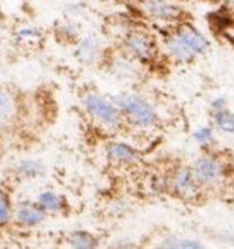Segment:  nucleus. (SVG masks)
I'll return each mask as SVG.
<instances>
[{
    "instance_id": "obj_15",
    "label": "nucleus",
    "mask_w": 234,
    "mask_h": 249,
    "mask_svg": "<svg viewBox=\"0 0 234 249\" xmlns=\"http://www.w3.org/2000/svg\"><path fill=\"white\" fill-rule=\"evenodd\" d=\"M217 125L227 133H234V115L227 109H220L216 114Z\"/></svg>"
},
{
    "instance_id": "obj_5",
    "label": "nucleus",
    "mask_w": 234,
    "mask_h": 249,
    "mask_svg": "<svg viewBox=\"0 0 234 249\" xmlns=\"http://www.w3.org/2000/svg\"><path fill=\"white\" fill-rule=\"evenodd\" d=\"M175 35L178 36L194 52V55H200L202 52H205L208 48V40L201 35L196 28H193L188 23L180 25Z\"/></svg>"
},
{
    "instance_id": "obj_9",
    "label": "nucleus",
    "mask_w": 234,
    "mask_h": 249,
    "mask_svg": "<svg viewBox=\"0 0 234 249\" xmlns=\"http://www.w3.org/2000/svg\"><path fill=\"white\" fill-rule=\"evenodd\" d=\"M167 49L169 51V53L178 61H190L196 56L194 52L175 34L167 37Z\"/></svg>"
},
{
    "instance_id": "obj_3",
    "label": "nucleus",
    "mask_w": 234,
    "mask_h": 249,
    "mask_svg": "<svg viewBox=\"0 0 234 249\" xmlns=\"http://www.w3.org/2000/svg\"><path fill=\"white\" fill-rule=\"evenodd\" d=\"M125 52L135 59H151L155 52L152 36L144 31H131L124 37Z\"/></svg>"
},
{
    "instance_id": "obj_14",
    "label": "nucleus",
    "mask_w": 234,
    "mask_h": 249,
    "mask_svg": "<svg viewBox=\"0 0 234 249\" xmlns=\"http://www.w3.org/2000/svg\"><path fill=\"white\" fill-rule=\"evenodd\" d=\"M13 115V103L3 89H0V125L6 124Z\"/></svg>"
},
{
    "instance_id": "obj_2",
    "label": "nucleus",
    "mask_w": 234,
    "mask_h": 249,
    "mask_svg": "<svg viewBox=\"0 0 234 249\" xmlns=\"http://www.w3.org/2000/svg\"><path fill=\"white\" fill-rule=\"evenodd\" d=\"M85 107L98 121L108 125L109 128H118L122 124L121 109L98 95H88L85 98Z\"/></svg>"
},
{
    "instance_id": "obj_4",
    "label": "nucleus",
    "mask_w": 234,
    "mask_h": 249,
    "mask_svg": "<svg viewBox=\"0 0 234 249\" xmlns=\"http://www.w3.org/2000/svg\"><path fill=\"white\" fill-rule=\"evenodd\" d=\"M142 10L147 16L161 22H175L183 16L181 7L169 0H142Z\"/></svg>"
},
{
    "instance_id": "obj_10",
    "label": "nucleus",
    "mask_w": 234,
    "mask_h": 249,
    "mask_svg": "<svg viewBox=\"0 0 234 249\" xmlns=\"http://www.w3.org/2000/svg\"><path fill=\"white\" fill-rule=\"evenodd\" d=\"M78 55L85 62H94L100 56V40L95 36H86L79 45Z\"/></svg>"
},
{
    "instance_id": "obj_1",
    "label": "nucleus",
    "mask_w": 234,
    "mask_h": 249,
    "mask_svg": "<svg viewBox=\"0 0 234 249\" xmlns=\"http://www.w3.org/2000/svg\"><path fill=\"white\" fill-rule=\"evenodd\" d=\"M115 103L117 107L122 111V114L138 127L148 128L152 127L157 121V114L154 108L136 95L121 94L115 98Z\"/></svg>"
},
{
    "instance_id": "obj_7",
    "label": "nucleus",
    "mask_w": 234,
    "mask_h": 249,
    "mask_svg": "<svg viewBox=\"0 0 234 249\" xmlns=\"http://www.w3.org/2000/svg\"><path fill=\"white\" fill-rule=\"evenodd\" d=\"M174 189L183 197H194L197 192L194 173L188 169H181L174 178Z\"/></svg>"
},
{
    "instance_id": "obj_16",
    "label": "nucleus",
    "mask_w": 234,
    "mask_h": 249,
    "mask_svg": "<svg viewBox=\"0 0 234 249\" xmlns=\"http://www.w3.org/2000/svg\"><path fill=\"white\" fill-rule=\"evenodd\" d=\"M164 248H185V249H199L202 248V245L196 241H188V239H167L161 244Z\"/></svg>"
},
{
    "instance_id": "obj_20",
    "label": "nucleus",
    "mask_w": 234,
    "mask_h": 249,
    "mask_svg": "<svg viewBox=\"0 0 234 249\" xmlns=\"http://www.w3.org/2000/svg\"><path fill=\"white\" fill-rule=\"evenodd\" d=\"M229 1H230V3H233V4H234V0H229Z\"/></svg>"
},
{
    "instance_id": "obj_13",
    "label": "nucleus",
    "mask_w": 234,
    "mask_h": 249,
    "mask_svg": "<svg viewBox=\"0 0 234 249\" xmlns=\"http://www.w3.org/2000/svg\"><path fill=\"white\" fill-rule=\"evenodd\" d=\"M70 245L75 248H94L97 247V239L88 232H75L70 236Z\"/></svg>"
},
{
    "instance_id": "obj_6",
    "label": "nucleus",
    "mask_w": 234,
    "mask_h": 249,
    "mask_svg": "<svg viewBox=\"0 0 234 249\" xmlns=\"http://www.w3.org/2000/svg\"><path fill=\"white\" fill-rule=\"evenodd\" d=\"M220 166L217 164V161H214L213 159L208 157H202L196 161L194 166V176L196 180L204 183V184H210L217 181L220 178Z\"/></svg>"
},
{
    "instance_id": "obj_8",
    "label": "nucleus",
    "mask_w": 234,
    "mask_h": 249,
    "mask_svg": "<svg viewBox=\"0 0 234 249\" xmlns=\"http://www.w3.org/2000/svg\"><path fill=\"white\" fill-rule=\"evenodd\" d=\"M108 156L112 161L115 163H134L136 160V154L135 151L127 144H121V142H112L108 145L106 148Z\"/></svg>"
},
{
    "instance_id": "obj_18",
    "label": "nucleus",
    "mask_w": 234,
    "mask_h": 249,
    "mask_svg": "<svg viewBox=\"0 0 234 249\" xmlns=\"http://www.w3.org/2000/svg\"><path fill=\"white\" fill-rule=\"evenodd\" d=\"M22 172L28 176H36L40 172V166L34 161H23L22 163Z\"/></svg>"
},
{
    "instance_id": "obj_17",
    "label": "nucleus",
    "mask_w": 234,
    "mask_h": 249,
    "mask_svg": "<svg viewBox=\"0 0 234 249\" xmlns=\"http://www.w3.org/2000/svg\"><path fill=\"white\" fill-rule=\"evenodd\" d=\"M10 217V206L6 197L0 196V223H6Z\"/></svg>"
},
{
    "instance_id": "obj_12",
    "label": "nucleus",
    "mask_w": 234,
    "mask_h": 249,
    "mask_svg": "<svg viewBox=\"0 0 234 249\" xmlns=\"http://www.w3.org/2000/svg\"><path fill=\"white\" fill-rule=\"evenodd\" d=\"M37 203H39V206L43 211H52V212L61 211L62 206H64L62 197L55 195V193H52V192H45V193L39 195Z\"/></svg>"
},
{
    "instance_id": "obj_19",
    "label": "nucleus",
    "mask_w": 234,
    "mask_h": 249,
    "mask_svg": "<svg viewBox=\"0 0 234 249\" xmlns=\"http://www.w3.org/2000/svg\"><path fill=\"white\" fill-rule=\"evenodd\" d=\"M194 137L200 142H210L213 140V131L210 128H200L199 131H196Z\"/></svg>"
},
{
    "instance_id": "obj_11",
    "label": "nucleus",
    "mask_w": 234,
    "mask_h": 249,
    "mask_svg": "<svg viewBox=\"0 0 234 249\" xmlns=\"http://www.w3.org/2000/svg\"><path fill=\"white\" fill-rule=\"evenodd\" d=\"M17 220L23 225L33 226L45 220V212L43 209H36L32 206H22L17 211Z\"/></svg>"
}]
</instances>
